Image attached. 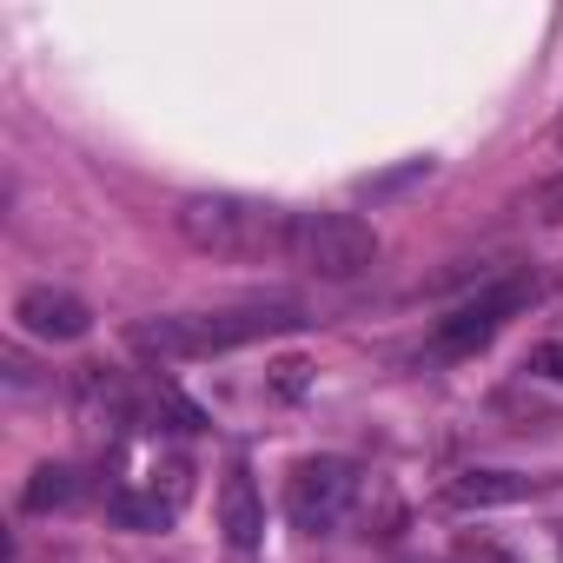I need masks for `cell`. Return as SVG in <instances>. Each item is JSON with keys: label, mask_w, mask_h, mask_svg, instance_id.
I'll return each mask as SVG.
<instances>
[{"label": "cell", "mask_w": 563, "mask_h": 563, "mask_svg": "<svg viewBox=\"0 0 563 563\" xmlns=\"http://www.w3.org/2000/svg\"><path fill=\"white\" fill-rule=\"evenodd\" d=\"M306 312L299 306H219V312H173V319H140L126 332V345L140 358H159V365H186V358H219V352H239V345H258V339H278V332H299Z\"/></svg>", "instance_id": "obj_1"}, {"label": "cell", "mask_w": 563, "mask_h": 563, "mask_svg": "<svg viewBox=\"0 0 563 563\" xmlns=\"http://www.w3.org/2000/svg\"><path fill=\"white\" fill-rule=\"evenodd\" d=\"M179 239L206 258H232V265H258V258H286L292 245V212L265 206L245 192H192L179 206Z\"/></svg>", "instance_id": "obj_2"}, {"label": "cell", "mask_w": 563, "mask_h": 563, "mask_svg": "<svg viewBox=\"0 0 563 563\" xmlns=\"http://www.w3.org/2000/svg\"><path fill=\"white\" fill-rule=\"evenodd\" d=\"M292 265H306L312 278H358L378 258V232L358 212H292Z\"/></svg>", "instance_id": "obj_3"}, {"label": "cell", "mask_w": 563, "mask_h": 563, "mask_svg": "<svg viewBox=\"0 0 563 563\" xmlns=\"http://www.w3.org/2000/svg\"><path fill=\"white\" fill-rule=\"evenodd\" d=\"M358 490H365V471L352 457H306L286 477V517H292V530L325 537V530H339L352 517Z\"/></svg>", "instance_id": "obj_4"}, {"label": "cell", "mask_w": 563, "mask_h": 563, "mask_svg": "<svg viewBox=\"0 0 563 563\" xmlns=\"http://www.w3.org/2000/svg\"><path fill=\"white\" fill-rule=\"evenodd\" d=\"M537 299V286L530 278H497V286H484L477 299H464L457 312H444L438 319V339H431V352L438 358H471V352H484L523 306Z\"/></svg>", "instance_id": "obj_5"}, {"label": "cell", "mask_w": 563, "mask_h": 563, "mask_svg": "<svg viewBox=\"0 0 563 563\" xmlns=\"http://www.w3.org/2000/svg\"><path fill=\"white\" fill-rule=\"evenodd\" d=\"M14 319H21V332H27V339H47V345H74V339H87V332H93L87 299L54 292V286H27V292L14 299Z\"/></svg>", "instance_id": "obj_6"}, {"label": "cell", "mask_w": 563, "mask_h": 563, "mask_svg": "<svg viewBox=\"0 0 563 563\" xmlns=\"http://www.w3.org/2000/svg\"><path fill=\"white\" fill-rule=\"evenodd\" d=\"M523 497H537V477H523V471H457L444 484L451 510H497V504H523Z\"/></svg>", "instance_id": "obj_7"}, {"label": "cell", "mask_w": 563, "mask_h": 563, "mask_svg": "<svg viewBox=\"0 0 563 563\" xmlns=\"http://www.w3.org/2000/svg\"><path fill=\"white\" fill-rule=\"evenodd\" d=\"M219 530H225L232 550H252L265 537V504H258V484H252L245 464H232L225 484H219Z\"/></svg>", "instance_id": "obj_8"}, {"label": "cell", "mask_w": 563, "mask_h": 563, "mask_svg": "<svg viewBox=\"0 0 563 563\" xmlns=\"http://www.w3.org/2000/svg\"><path fill=\"white\" fill-rule=\"evenodd\" d=\"M80 490H87V477H80L74 464H41V471L27 477V490H21V510H34V517H47V510H74Z\"/></svg>", "instance_id": "obj_9"}, {"label": "cell", "mask_w": 563, "mask_h": 563, "mask_svg": "<svg viewBox=\"0 0 563 563\" xmlns=\"http://www.w3.org/2000/svg\"><path fill=\"white\" fill-rule=\"evenodd\" d=\"M107 517L113 523H126V530H166L179 510L166 504V497H153V490H133V484H113L107 490Z\"/></svg>", "instance_id": "obj_10"}, {"label": "cell", "mask_w": 563, "mask_h": 563, "mask_svg": "<svg viewBox=\"0 0 563 563\" xmlns=\"http://www.w3.org/2000/svg\"><path fill=\"white\" fill-rule=\"evenodd\" d=\"M153 405H159V411L173 418V431H199V424H206V411H199V405H186V398H179L173 385H159V391H153Z\"/></svg>", "instance_id": "obj_11"}, {"label": "cell", "mask_w": 563, "mask_h": 563, "mask_svg": "<svg viewBox=\"0 0 563 563\" xmlns=\"http://www.w3.org/2000/svg\"><path fill=\"white\" fill-rule=\"evenodd\" d=\"M451 556H457V563H517V556H510V550H497L490 537H464Z\"/></svg>", "instance_id": "obj_12"}, {"label": "cell", "mask_w": 563, "mask_h": 563, "mask_svg": "<svg viewBox=\"0 0 563 563\" xmlns=\"http://www.w3.org/2000/svg\"><path fill=\"white\" fill-rule=\"evenodd\" d=\"M530 372H537V378H550V385H563V339L537 345V352H530Z\"/></svg>", "instance_id": "obj_13"}, {"label": "cell", "mask_w": 563, "mask_h": 563, "mask_svg": "<svg viewBox=\"0 0 563 563\" xmlns=\"http://www.w3.org/2000/svg\"><path fill=\"white\" fill-rule=\"evenodd\" d=\"M272 372H278V378H272V391H278V398H299V391H306V372H312V365L286 358V365H272Z\"/></svg>", "instance_id": "obj_14"}, {"label": "cell", "mask_w": 563, "mask_h": 563, "mask_svg": "<svg viewBox=\"0 0 563 563\" xmlns=\"http://www.w3.org/2000/svg\"><path fill=\"white\" fill-rule=\"evenodd\" d=\"M543 219H563V179L543 186Z\"/></svg>", "instance_id": "obj_15"}]
</instances>
